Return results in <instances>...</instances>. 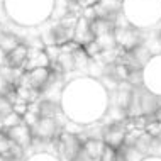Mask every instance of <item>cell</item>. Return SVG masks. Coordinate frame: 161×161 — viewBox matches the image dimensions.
Here are the masks:
<instances>
[{
	"label": "cell",
	"mask_w": 161,
	"mask_h": 161,
	"mask_svg": "<svg viewBox=\"0 0 161 161\" xmlns=\"http://www.w3.org/2000/svg\"><path fill=\"white\" fill-rule=\"evenodd\" d=\"M114 22L108 19H102V17H95L93 20H90V29H92V34L93 37H98V36H103V34H108V32H114Z\"/></svg>",
	"instance_id": "ba28073f"
},
{
	"label": "cell",
	"mask_w": 161,
	"mask_h": 161,
	"mask_svg": "<svg viewBox=\"0 0 161 161\" xmlns=\"http://www.w3.org/2000/svg\"><path fill=\"white\" fill-rule=\"evenodd\" d=\"M63 132V124L59 122L58 117H39V119L31 125V134L32 139L37 141H53L59 137Z\"/></svg>",
	"instance_id": "6da1fadb"
},
{
	"label": "cell",
	"mask_w": 161,
	"mask_h": 161,
	"mask_svg": "<svg viewBox=\"0 0 161 161\" xmlns=\"http://www.w3.org/2000/svg\"><path fill=\"white\" fill-rule=\"evenodd\" d=\"M127 127H125L124 122H110L108 125H105V127L102 129V141L103 144H105L107 147H110V149L117 151L119 147L124 146L125 142V136H127Z\"/></svg>",
	"instance_id": "3957f363"
},
{
	"label": "cell",
	"mask_w": 161,
	"mask_h": 161,
	"mask_svg": "<svg viewBox=\"0 0 161 161\" xmlns=\"http://www.w3.org/2000/svg\"><path fill=\"white\" fill-rule=\"evenodd\" d=\"M12 112V103L10 100L7 97H3V95H0V115L5 117L7 114H10Z\"/></svg>",
	"instance_id": "5bb4252c"
},
{
	"label": "cell",
	"mask_w": 161,
	"mask_h": 161,
	"mask_svg": "<svg viewBox=\"0 0 161 161\" xmlns=\"http://www.w3.org/2000/svg\"><path fill=\"white\" fill-rule=\"evenodd\" d=\"M20 44V41L14 34H0V51L3 54H8Z\"/></svg>",
	"instance_id": "30bf717a"
},
{
	"label": "cell",
	"mask_w": 161,
	"mask_h": 161,
	"mask_svg": "<svg viewBox=\"0 0 161 161\" xmlns=\"http://www.w3.org/2000/svg\"><path fill=\"white\" fill-rule=\"evenodd\" d=\"M3 132L7 134V137L10 139L14 144L20 146L22 149H25L27 146H31V142H32L31 127L25 125L24 122H20L19 125H14V127H10V129H3Z\"/></svg>",
	"instance_id": "277c9868"
},
{
	"label": "cell",
	"mask_w": 161,
	"mask_h": 161,
	"mask_svg": "<svg viewBox=\"0 0 161 161\" xmlns=\"http://www.w3.org/2000/svg\"><path fill=\"white\" fill-rule=\"evenodd\" d=\"M3 130V119H2V115H0V132Z\"/></svg>",
	"instance_id": "2e32d148"
},
{
	"label": "cell",
	"mask_w": 161,
	"mask_h": 161,
	"mask_svg": "<svg viewBox=\"0 0 161 161\" xmlns=\"http://www.w3.org/2000/svg\"><path fill=\"white\" fill-rule=\"evenodd\" d=\"M81 147L85 149V153L88 154V158L92 161H102V156L105 153V144H103L102 139L97 137H86L83 142H81Z\"/></svg>",
	"instance_id": "52a82bcc"
},
{
	"label": "cell",
	"mask_w": 161,
	"mask_h": 161,
	"mask_svg": "<svg viewBox=\"0 0 161 161\" xmlns=\"http://www.w3.org/2000/svg\"><path fill=\"white\" fill-rule=\"evenodd\" d=\"M153 141H154V137L149 136L147 132H144V130H142V132L137 136V139L134 141V146H132V147H134V149H136L141 156H147V154L151 153Z\"/></svg>",
	"instance_id": "9c48e42d"
},
{
	"label": "cell",
	"mask_w": 161,
	"mask_h": 161,
	"mask_svg": "<svg viewBox=\"0 0 161 161\" xmlns=\"http://www.w3.org/2000/svg\"><path fill=\"white\" fill-rule=\"evenodd\" d=\"M73 61H75V69H86L90 64V58L86 56L83 47H78L73 53Z\"/></svg>",
	"instance_id": "7c38bea8"
},
{
	"label": "cell",
	"mask_w": 161,
	"mask_h": 161,
	"mask_svg": "<svg viewBox=\"0 0 161 161\" xmlns=\"http://www.w3.org/2000/svg\"><path fill=\"white\" fill-rule=\"evenodd\" d=\"M93 39H95V37H93V34H92V29H90V20H86L85 17L78 15L71 41L76 42L80 47H83V46L88 44V42H92Z\"/></svg>",
	"instance_id": "5b68a950"
},
{
	"label": "cell",
	"mask_w": 161,
	"mask_h": 161,
	"mask_svg": "<svg viewBox=\"0 0 161 161\" xmlns=\"http://www.w3.org/2000/svg\"><path fill=\"white\" fill-rule=\"evenodd\" d=\"M27 51H29V47L20 42V44L17 46L15 49L12 51V53L5 54V59H3V64H2V66L14 68V69H22L25 59H27Z\"/></svg>",
	"instance_id": "8992f818"
},
{
	"label": "cell",
	"mask_w": 161,
	"mask_h": 161,
	"mask_svg": "<svg viewBox=\"0 0 161 161\" xmlns=\"http://www.w3.org/2000/svg\"><path fill=\"white\" fill-rule=\"evenodd\" d=\"M2 119H3V129H10V127L19 125L22 122V117L17 115L15 112H10V114H7L5 117H2Z\"/></svg>",
	"instance_id": "4fadbf2b"
},
{
	"label": "cell",
	"mask_w": 161,
	"mask_h": 161,
	"mask_svg": "<svg viewBox=\"0 0 161 161\" xmlns=\"http://www.w3.org/2000/svg\"><path fill=\"white\" fill-rule=\"evenodd\" d=\"M95 42L102 47V51H114V49H117L114 32H108V34H103V36L95 37Z\"/></svg>",
	"instance_id": "8fae6325"
},
{
	"label": "cell",
	"mask_w": 161,
	"mask_h": 161,
	"mask_svg": "<svg viewBox=\"0 0 161 161\" xmlns=\"http://www.w3.org/2000/svg\"><path fill=\"white\" fill-rule=\"evenodd\" d=\"M154 39H156V42H158V46L161 47V29L158 31V34H156V37H154Z\"/></svg>",
	"instance_id": "9a60e30c"
},
{
	"label": "cell",
	"mask_w": 161,
	"mask_h": 161,
	"mask_svg": "<svg viewBox=\"0 0 161 161\" xmlns=\"http://www.w3.org/2000/svg\"><path fill=\"white\" fill-rule=\"evenodd\" d=\"M114 37L117 47L124 49V53L136 49L137 46L144 44V37H142L141 31L137 27H134L132 24L125 25V27H114Z\"/></svg>",
	"instance_id": "7a4b0ae2"
}]
</instances>
